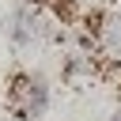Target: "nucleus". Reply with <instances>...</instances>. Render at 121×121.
<instances>
[{
	"mask_svg": "<svg viewBox=\"0 0 121 121\" xmlns=\"http://www.w3.org/2000/svg\"><path fill=\"white\" fill-rule=\"evenodd\" d=\"M49 106V87L42 76L34 72H15L8 79V110L19 117V121H42Z\"/></svg>",
	"mask_w": 121,
	"mask_h": 121,
	"instance_id": "obj_1",
	"label": "nucleus"
},
{
	"mask_svg": "<svg viewBox=\"0 0 121 121\" xmlns=\"http://www.w3.org/2000/svg\"><path fill=\"white\" fill-rule=\"evenodd\" d=\"M110 121H121V106H117V110H113V117H110Z\"/></svg>",
	"mask_w": 121,
	"mask_h": 121,
	"instance_id": "obj_2",
	"label": "nucleus"
}]
</instances>
